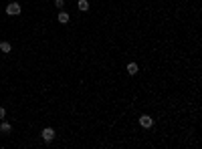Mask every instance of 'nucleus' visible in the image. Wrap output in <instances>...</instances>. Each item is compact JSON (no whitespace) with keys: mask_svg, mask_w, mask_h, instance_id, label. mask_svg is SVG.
Masks as SVG:
<instances>
[{"mask_svg":"<svg viewBox=\"0 0 202 149\" xmlns=\"http://www.w3.org/2000/svg\"><path fill=\"white\" fill-rule=\"evenodd\" d=\"M6 14H10V16L20 14V4H18V2H10V4L6 6Z\"/></svg>","mask_w":202,"mask_h":149,"instance_id":"nucleus-1","label":"nucleus"},{"mask_svg":"<svg viewBox=\"0 0 202 149\" xmlns=\"http://www.w3.org/2000/svg\"><path fill=\"white\" fill-rule=\"evenodd\" d=\"M40 135H43V139H45V141H53V139H55V131H53V129H51V127H45V129H43V133H40Z\"/></svg>","mask_w":202,"mask_h":149,"instance_id":"nucleus-2","label":"nucleus"},{"mask_svg":"<svg viewBox=\"0 0 202 149\" xmlns=\"http://www.w3.org/2000/svg\"><path fill=\"white\" fill-rule=\"evenodd\" d=\"M140 125L141 127H146V129H150L152 125H154V119H152L150 115H141L140 117Z\"/></svg>","mask_w":202,"mask_h":149,"instance_id":"nucleus-3","label":"nucleus"},{"mask_svg":"<svg viewBox=\"0 0 202 149\" xmlns=\"http://www.w3.org/2000/svg\"><path fill=\"white\" fill-rule=\"evenodd\" d=\"M57 18H59L61 24H67V22H69V14L65 12V10H59V16H57Z\"/></svg>","mask_w":202,"mask_h":149,"instance_id":"nucleus-4","label":"nucleus"},{"mask_svg":"<svg viewBox=\"0 0 202 149\" xmlns=\"http://www.w3.org/2000/svg\"><path fill=\"white\" fill-rule=\"evenodd\" d=\"M0 50H2V53H10V50H12V44H10V42H0Z\"/></svg>","mask_w":202,"mask_h":149,"instance_id":"nucleus-5","label":"nucleus"},{"mask_svg":"<svg viewBox=\"0 0 202 149\" xmlns=\"http://www.w3.org/2000/svg\"><path fill=\"white\" fill-rule=\"evenodd\" d=\"M137 71H140V67H137L135 62H129V65H128V73H129V74H135Z\"/></svg>","mask_w":202,"mask_h":149,"instance_id":"nucleus-6","label":"nucleus"},{"mask_svg":"<svg viewBox=\"0 0 202 149\" xmlns=\"http://www.w3.org/2000/svg\"><path fill=\"white\" fill-rule=\"evenodd\" d=\"M0 131H2V133H10V131H12V125H10V123H2V125H0Z\"/></svg>","mask_w":202,"mask_h":149,"instance_id":"nucleus-7","label":"nucleus"},{"mask_svg":"<svg viewBox=\"0 0 202 149\" xmlns=\"http://www.w3.org/2000/svg\"><path fill=\"white\" fill-rule=\"evenodd\" d=\"M77 8L85 12V10H89V2H87V0H79V4H77Z\"/></svg>","mask_w":202,"mask_h":149,"instance_id":"nucleus-8","label":"nucleus"},{"mask_svg":"<svg viewBox=\"0 0 202 149\" xmlns=\"http://www.w3.org/2000/svg\"><path fill=\"white\" fill-rule=\"evenodd\" d=\"M55 6L59 8V10H63V6H65V2H63V0H55Z\"/></svg>","mask_w":202,"mask_h":149,"instance_id":"nucleus-9","label":"nucleus"},{"mask_svg":"<svg viewBox=\"0 0 202 149\" xmlns=\"http://www.w3.org/2000/svg\"><path fill=\"white\" fill-rule=\"evenodd\" d=\"M4 115H6V109L0 107V119H4Z\"/></svg>","mask_w":202,"mask_h":149,"instance_id":"nucleus-10","label":"nucleus"}]
</instances>
